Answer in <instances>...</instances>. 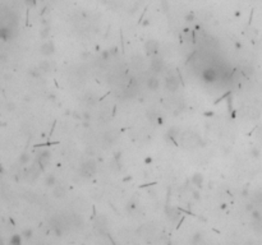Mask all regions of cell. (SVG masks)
Listing matches in <instances>:
<instances>
[{"instance_id":"836d02e7","label":"cell","mask_w":262,"mask_h":245,"mask_svg":"<svg viewBox=\"0 0 262 245\" xmlns=\"http://www.w3.org/2000/svg\"><path fill=\"white\" fill-rule=\"evenodd\" d=\"M203 115H205V116H212L214 114H212V112H211V111H206V112H205V114H203Z\"/></svg>"},{"instance_id":"7c38bea8","label":"cell","mask_w":262,"mask_h":245,"mask_svg":"<svg viewBox=\"0 0 262 245\" xmlns=\"http://www.w3.org/2000/svg\"><path fill=\"white\" fill-rule=\"evenodd\" d=\"M203 180H205V179H203V175H202V174H199V173L193 174V175H192V178H191L192 184H193V185H196L197 188H201V186H202Z\"/></svg>"},{"instance_id":"8992f818","label":"cell","mask_w":262,"mask_h":245,"mask_svg":"<svg viewBox=\"0 0 262 245\" xmlns=\"http://www.w3.org/2000/svg\"><path fill=\"white\" fill-rule=\"evenodd\" d=\"M202 79H203L206 83H214V82L217 79L216 70H215V69H206V70L202 73Z\"/></svg>"},{"instance_id":"484cf974","label":"cell","mask_w":262,"mask_h":245,"mask_svg":"<svg viewBox=\"0 0 262 245\" xmlns=\"http://www.w3.org/2000/svg\"><path fill=\"white\" fill-rule=\"evenodd\" d=\"M82 119L85 120V121H90L91 120V114L88 111H83L82 112Z\"/></svg>"},{"instance_id":"9a60e30c","label":"cell","mask_w":262,"mask_h":245,"mask_svg":"<svg viewBox=\"0 0 262 245\" xmlns=\"http://www.w3.org/2000/svg\"><path fill=\"white\" fill-rule=\"evenodd\" d=\"M50 33H51V27L50 26H45L42 28V31H40V37H41V39H44V40H46V39H49V37H50Z\"/></svg>"},{"instance_id":"d4e9b609","label":"cell","mask_w":262,"mask_h":245,"mask_svg":"<svg viewBox=\"0 0 262 245\" xmlns=\"http://www.w3.org/2000/svg\"><path fill=\"white\" fill-rule=\"evenodd\" d=\"M23 2H25V4L28 8H32V7H35L37 4V0H23Z\"/></svg>"},{"instance_id":"2e32d148","label":"cell","mask_w":262,"mask_h":245,"mask_svg":"<svg viewBox=\"0 0 262 245\" xmlns=\"http://www.w3.org/2000/svg\"><path fill=\"white\" fill-rule=\"evenodd\" d=\"M28 74L31 75V77H33V78H40L41 74H42V72L40 70L39 67H36V68H31V69L28 70Z\"/></svg>"},{"instance_id":"ffe728a7","label":"cell","mask_w":262,"mask_h":245,"mask_svg":"<svg viewBox=\"0 0 262 245\" xmlns=\"http://www.w3.org/2000/svg\"><path fill=\"white\" fill-rule=\"evenodd\" d=\"M18 161H19V163L21 165H26V163H28L30 162V155L28 153H22L21 156H19V158H18Z\"/></svg>"},{"instance_id":"52a82bcc","label":"cell","mask_w":262,"mask_h":245,"mask_svg":"<svg viewBox=\"0 0 262 245\" xmlns=\"http://www.w3.org/2000/svg\"><path fill=\"white\" fill-rule=\"evenodd\" d=\"M146 84H147V88L150 91H152V92H155V91H157L160 88V81L156 77H154V75H152V77H148L147 78Z\"/></svg>"},{"instance_id":"d590c367","label":"cell","mask_w":262,"mask_h":245,"mask_svg":"<svg viewBox=\"0 0 262 245\" xmlns=\"http://www.w3.org/2000/svg\"><path fill=\"white\" fill-rule=\"evenodd\" d=\"M142 24H143V26H148V24H150V22H148V21H145Z\"/></svg>"},{"instance_id":"8d00e7d4","label":"cell","mask_w":262,"mask_h":245,"mask_svg":"<svg viewBox=\"0 0 262 245\" xmlns=\"http://www.w3.org/2000/svg\"><path fill=\"white\" fill-rule=\"evenodd\" d=\"M0 173H3V168H2V166H0Z\"/></svg>"},{"instance_id":"4316f807","label":"cell","mask_w":262,"mask_h":245,"mask_svg":"<svg viewBox=\"0 0 262 245\" xmlns=\"http://www.w3.org/2000/svg\"><path fill=\"white\" fill-rule=\"evenodd\" d=\"M192 197H193V199H196V200H199V199H201V195H199V192H198V190H193Z\"/></svg>"},{"instance_id":"3957f363","label":"cell","mask_w":262,"mask_h":245,"mask_svg":"<svg viewBox=\"0 0 262 245\" xmlns=\"http://www.w3.org/2000/svg\"><path fill=\"white\" fill-rule=\"evenodd\" d=\"M159 42L156 40H147L145 42V51L148 56H155L159 54Z\"/></svg>"},{"instance_id":"5b68a950","label":"cell","mask_w":262,"mask_h":245,"mask_svg":"<svg viewBox=\"0 0 262 245\" xmlns=\"http://www.w3.org/2000/svg\"><path fill=\"white\" fill-rule=\"evenodd\" d=\"M40 52L44 56H51L55 54V45L52 41H45L42 42V45L40 46Z\"/></svg>"},{"instance_id":"4fadbf2b","label":"cell","mask_w":262,"mask_h":245,"mask_svg":"<svg viewBox=\"0 0 262 245\" xmlns=\"http://www.w3.org/2000/svg\"><path fill=\"white\" fill-rule=\"evenodd\" d=\"M45 185H46L47 188H52V186L57 185V178H55V175L49 174V175L45 178Z\"/></svg>"},{"instance_id":"7402d4cb","label":"cell","mask_w":262,"mask_h":245,"mask_svg":"<svg viewBox=\"0 0 262 245\" xmlns=\"http://www.w3.org/2000/svg\"><path fill=\"white\" fill-rule=\"evenodd\" d=\"M161 9L164 13H169L170 10V3L167 0H161Z\"/></svg>"},{"instance_id":"ac0fdd59","label":"cell","mask_w":262,"mask_h":245,"mask_svg":"<svg viewBox=\"0 0 262 245\" xmlns=\"http://www.w3.org/2000/svg\"><path fill=\"white\" fill-rule=\"evenodd\" d=\"M110 58H111V52H110V50H102V51H101V54H100V59H101V61H109Z\"/></svg>"},{"instance_id":"f1b7e54d","label":"cell","mask_w":262,"mask_h":245,"mask_svg":"<svg viewBox=\"0 0 262 245\" xmlns=\"http://www.w3.org/2000/svg\"><path fill=\"white\" fill-rule=\"evenodd\" d=\"M243 74L251 75V74H252V68H244V69H243Z\"/></svg>"},{"instance_id":"e0dca14e","label":"cell","mask_w":262,"mask_h":245,"mask_svg":"<svg viewBox=\"0 0 262 245\" xmlns=\"http://www.w3.org/2000/svg\"><path fill=\"white\" fill-rule=\"evenodd\" d=\"M10 245H21L22 244V235H13L9 240Z\"/></svg>"},{"instance_id":"8fae6325","label":"cell","mask_w":262,"mask_h":245,"mask_svg":"<svg viewBox=\"0 0 262 245\" xmlns=\"http://www.w3.org/2000/svg\"><path fill=\"white\" fill-rule=\"evenodd\" d=\"M166 216L170 221L175 222L179 217H180V213L175 210V208H172V207H166Z\"/></svg>"},{"instance_id":"e575fe53","label":"cell","mask_w":262,"mask_h":245,"mask_svg":"<svg viewBox=\"0 0 262 245\" xmlns=\"http://www.w3.org/2000/svg\"><path fill=\"white\" fill-rule=\"evenodd\" d=\"M129 180H132V176H127V178H124V179H123V181H125V183H127V181H129Z\"/></svg>"},{"instance_id":"30bf717a","label":"cell","mask_w":262,"mask_h":245,"mask_svg":"<svg viewBox=\"0 0 262 245\" xmlns=\"http://www.w3.org/2000/svg\"><path fill=\"white\" fill-rule=\"evenodd\" d=\"M13 37V32L9 27H0V40L8 41Z\"/></svg>"},{"instance_id":"d6986e66","label":"cell","mask_w":262,"mask_h":245,"mask_svg":"<svg viewBox=\"0 0 262 245\" xmlns=\"http://www.w3.org/2000/svg\"><path fill=\"white\" fill-rule=\"evenodd\" d=\"M22 237L23 239H26V240H30L32 236H33V230L32 229H25L23 231H22Z\"/></svg>"},{"instance_id":"ba28073f","label":"cell","mask_w":262,"mask_h":245,"mask_svg":"<svg viewBox=\"0 0 262 245\" xmlns=\"http://www.w3.org/2000/svg\"><path fill=\"white\" fill-rule=\"evenodd\" d=\"M50 158H51V155H50L49 151H44V152L40 153V156H39V165L41 167V170H44V168H45V166L47 165Z\"/></svg>"},{"instance_id":"5bb4252c","label":"cell","mask_w":262,"mask_h":245,"mask_svg":"<svg viewBox=\"0 0 262 245\" xmlns=\"http://www.w3.org/2000/svg\"><path fill=\"white\" fill-rule=\"evenodd\" d=\"M40 68V70L42 72V73H49L50 70H51V64H50V61L49 60H42V61H40V64L37 65Z\"/></svg>"},{"instance_id":"603a6c76","label":"cell","mask_w":262,"mask_h":245,"mask_svg":"<svg viewBox=\"0 0 262 245\" xmlns=\"http://www.w3.org/2000/svg\"><path fill=\"white\" fill-rule=\"evenodd\" d=\"M201 240H202V234H199V232L194 234V235L191 237V242H192V244H198V242H201Z\"/></svg>"},{"instance_id":"9c48e42d","label":"cell","mask_w":262,"mask_h":245,"mask_svg":"<svg viewBox=\"0 0 262 245\" xmlns=\"http://www.w3.org/2000/svg\"><path fill=\"white\" fill-rule=\"evenodd\" d=\"M52 194L55 198L58 199H62L67 195V188L64 185H55L54 186V190H52Z\"/></svg>"},{"instance_id":"f546056e","label":"cell","mask_w":262,"mask_h":245,"mask_svg":"<svg viewBox=\"0 0 262 245\" xmlns=\"http://www.w3.org/2000/svg\"><path fill=\"white\" fill-rule=\"evenodd\" d=\"M254 208H253V205L251 204V203H248L247 205H246V211H248V212H252Z\"/></svg>"},{"instance_id":"7a4b0ae2","label":"cell","mask_w":262,"mask_h":245,"mask_svg":"<svg viewBox=\"0 0 262 245\" xmlns=\"http://www.w3.org/2000/svg\"><path fill=\"white\" fill-rule=\"evenodd\" d=\"M180 86V79L174 74H169L165 78V87L169 92H177Z\"/></svg>"},{"instance_id":"6da1fadb","label":"cell","mask_w":262,"mask_h":245,"mask_svg":"<svg viewBox=\"0 0 262 245\" xmlns=\"http://www.w3.org/2000/svg\"><path fill=\"white\" fill-rule=\"evenodd\" d=\"M96 170H97L96 161L95 160H87L81 166V175L83 178H91V176L95 175Z\"/></svg>"},{"instance_id":"1f68e13d","label":"cell","mask_w":262,"mask_h":245,"mask_svg":"<svg viewBox=\"0 0 262 245\" xmlns=\"http://www.w3.org/2000/svg\"><path fill=\"white\" fill-rule=\"evenodd\" d=\"M110 52H111V55H117L118 54V49L117 47H113V49L110 50Z\"/></svg>"},{"instance_id":"44dd1931","label":"cell","mask_w":262,"mask_h":245,"mask_svg":"<svg viewBox=\"0 0 262 245\" xmlns=\"http://www.w3.org/2000/svg\"><path fill=\"white\" fill-rule=\"evenodd\" d=\"M194 19H196V15H194L193 12H189V13H187V14L184 15V21H185L187 23H192Z\"/></svg>"},{"instance_id":"4dcf8cb0","label":"cell","mask_w":262,"mask_h":245,"mask_svg":"<svg viewBox=\"0 0 262 245\" xmlns=\"http://www.w3.org/2000/svg\"><path fill=\"white\" fill-rule=\"evenodd\" d=\"M152 161H154V160H152V157H146V158H145V163H146V165L152 163Z\"/></svg>"},{"instance_id":"cb8c5ba5","label":"cell","mask_w":262,"mask_h":245,"mask_svg":"<svg viewBox=\"0 0 262 245\" xmlns=\"http://www.w3.org/2000/svg\"><path fill=\"white\" fill-rule=\"evenodd\" d=\"M96 101H97V99H96L95 96H93V95H92V96H88V100H87V105H88V106H93V105L96 104Z\"/></svg>"},{"instance_id":"83f0119b","label":"cell","mask_w":262,"mask_h":245,"mask_svg":"<svg viewBox=\"0 0 262 245\" xmlns=\"http://www.w3.org/2000/svg\"><path fill=\"white\" fill-rule=\"evenodd\" d=\"M251 153H252V156H253V157H258V156H259V151H258L257 148H252Z\"/></svg>"},{"instance_id":"277c9868","label":"cell","mask_w":262,"mask_h":245,"mask_svg":"<svg viewBox=\"0 0 262 245\" xmlns=\"http://www.w3.org/2000/svg\"><path fill=\"white\" fill-rule=\"evenodd\" d=\"M150 68H151V70L154 73H160L162 69H164V60L162 58H160V56L155 55L152 56V59H151V63H150Z\"/></svg>"},{"instance_id":"d6a6232c","label":"cell","mask_w":262,"mask_h":245,"mask_svg":"<svg viewBox=\"0 0 262 245\" xmlns=\"http://www.w3.org/2000/svg\"><path fill=\"white\" fill-rule=\"evenodd\" d=\"M234 46H235V49H237V50H240V47H242V45H240L238 41H235V42H234Z\"/></svg>"}]
</instances>
